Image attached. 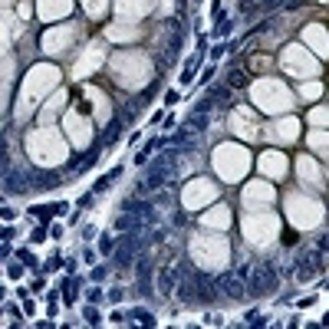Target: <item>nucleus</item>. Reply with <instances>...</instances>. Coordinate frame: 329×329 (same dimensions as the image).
<instances>
[{"instance_id": "nucleus-1", "label": "nucleus", "mask_w": 329, "mask_h": 329, "mask_svg": "<svg viewBox=\"0 0 329 329\" xmlns=\"http://www.w3.org/2000/svg\"><path fill=\"white\" fill-rule=\"evenodd\" d=\"M175 296L181 303H188V306H211L220 296V286H218V280L197 274L191 267H181V280H178Z\"/></svg>"}, {"instance_id": "nucleus-2", "label": "nucleus", "mask_w": 329, "mask_h": 329, "mask_svg": "<svg viewBox=\"0 0 329 329\" xmlns=\"http://www.w3.org/2000/svg\"><path fill=\"white\" fill-rule=\"evenodd\" d=\"M155 220V208L148 201H138V197H129L125 204H122V214L115 220V230H145V224H152Z\"/></svg>"}, {"instance_id": "nucleus-3", "label": "nucleus", "mask_w": 329, "mask_h": 329, "mask_svg": "<svg viewBox=\"0 0 329 329\" xmlns=\"http://www.w3.org/2000/svg\"><path fill=\"white\" fill-rule=\"evenodd\" d=\"M247 290H250L253 296H267L276 290V267H270V263H257V267H250V283H247Z\"/></svg>"}, {"instance_id": "nucleus-4", "label": "nucleus", "mask_w": 329, "mask_h": 329, "mask_svg": "<svg viewBox=\"0 0 329 329\" xmlns=\"http://www.w3.org/2000/svg\"><path fill=\"white\" fill-rule=\"evenodd\" d=\"M142 230H125V237H119V247H115V253H112V260H115V267H129L135 257H138V250H142Z\"/></svg>"}, {"instance_id": "nucleus-5", "label": "nucleus", "mask_w": 329, "mask_h": 329, "mask_svg": "<svg viewBox=\"0 0 329 329\" xmlns=\"http://www.w3.org/2000/svg\"><path fill=\"white\" fill-rule=\"evenodd\" d=\"M218 286L227 300H244V296H247V276H244L241 270H237V274H220Z\"/></svg>"}, {"instance_id": "nucleus-6", "label": "nucleus", "mask_w": 329, "mask_h": 329, "mask_svg": "<svg viewBox=\"0 0 329 329\" xmlns=\"http://www.w3.org/2000/svg\"><path fill=\"white\" fill-rule=\"evenodd\" d=\"M178 280H181V267H171V263H164L158 276H155V293L162 296H171L178 290Z\"/></svg>"}, {"instance_id": "nucleus-7", "label": "nucleus", "mask_w": 329, "mask_h": 329, "mask_svg": "<svg viewBox=\"0 0 329 329\" xmlns=\"http://www.w3.org/2000/svg\"><path fill=\"white\" fill-rule=\"evenodd\" d=\"M138 293L142 296L155 293V286H152V260H148V257H138Z\"/></svg>"}, {"instance_id": "nucleus-8", "label": "nucleus", "mask_w": 329, "mask_h": 329, "mask_svg": "<svg viewBox=\"0 0 329 329\" xmlns=\"http://www.w3.org/2000/svg\"><path fill=\"white\" fill-rule=\"evenodd\" d=\"M30 181H33V188H40V191H50V188L59 185V171H36Z\"/></svg>"}, {"instance_id": "nucleus-9", "label": "nucleus", "mask_w": 329, "mask_h": 329, "mask_svg": "<svg viewBox=\"0 0 329 329\" xmlns=\"http://www.w3.org/2000/svg\"><path fill=\"white\" fill-rule=\"evenodd\" d=\"M3 181H7V191H13V194H20V191H27V188H33V185H27V175H20V171H10L7 168V175H3Z\"/></svg>"}, {"instance_id": "nucleus-10", "label": "nucleus", "mask_w": 329, "mask_h": 329, "mask_svg": "<svg viewBox=\"0 0 329 329\" xmlns=\"http://www.w3.org/2000/svg\"><path fill=\"white\" fill-rule=\"evenodd\" d=\"M63 211H69L66 201H56V204H36V208H30V214H36L40 220H50L53 214H63Z\"/></svg>"}, {"instance_id": "nucleus-11", "label": "nucleus", "mask_w": 329, "mask_h": 329, "mask_svg": "<svg viewBox=\"0 0 329 329\" xmlns=\"http://www.w3.org/2000/svg\"><path fill=\"white\" fill-rule=\"evenodd\" d=\"M119 175H122V168H119V164H115L112 171H106V175H102V178H99V181H96V185H92V194H102V191H109V188H112V181H115V178H119Z\"/></svg>"}, {"instance_id": "nucleus-12", "label": "nucleus", "mask_w": 329, "mask_h": 329, "mask_svg": "<svg viewBox=\"0 0 329 329\" xmlns=\"http://www.w3.org/2000/svg\"><path fill=\"white\" fill-rule=\"evenodd\" d=\"M129 323H142V326H155V316H152V309H145V306H135L129 313Z\"/></svg>"}, {"instance_id": "nucleus-13", "label": "nucleus", "mask_w": 329, "mask_h": 329, "mask_svg": "<svg viewBox=\"0 0 329 329\" xmlns=\"http://www.w3.org/2000/svg\"><path fill=\"white\" fill-rule=\"evenodd\" d=\"M158 145H162V138H152V142L145 145V148H138V155H135V164H148V155H152Z\"/></svg>"}, {"instance_id": "nucleus-14", "label": "nucleus", "mask_w": 329, "mask_h": 329, "mask_svg": "<svg viewBox=\"0 0 329 329\" xmlns=\"http://www.w3.org/2000/svg\"><path fill=\"white\" fill-rule=\"evenodd\" d=\"M230 33V20L224 13H218V20H214V36H227Z\"/></svg>"}, {"instance_id": "nucleus-15", "label": "nucleus", "mask_w": 329, "mask_h": 329, "mask_svg": "<svg viewBox=\"0 0 329 329\" xmlns=\"http://www.w3.org/2000/svg\"><path fill=\"white\" fill-rule=\"evenodd\" d=\"M208 99H211V102H227V99H230V89L227 86H214L208 92Z\"/></svg>"}, {"instance_id": "nucleus-16", "label": "nucleus", "mask_w": 329, "mask_h": 329, "mask_svg": "<svg viewBox=\"0 0 329 329\" xmlns=\"http://www.w3.org/2000/svg\"><path fill=\"white\" fill-rule=\"evenodd\" d=\"M188 125H191L194 132H204V129H208V115H204V112H194V115L188 119Z\"/></svg>"}, {"instance_id": "nucleus-17", "label": "nucleus", "mask_w": 329, "mask_h": 329, "mask_svg": "<svg viewBox=\"0 0 329 329\" xmlns=\"http://www.w3.org/2000/svg\"><path fill=\"white\" fill-rule=\"evenodd\" d=\"M73 280H63V303L66 306H73V303H76V290H73Z\"/></svg>"}, {"instance_id": "nucleus-18", "label": "nucleus", "mask_w": 329, "mask_h": 329, "mask_svg": "<svg viewBox=\"0 0 329 329\" xmlns=\"http://www.w3.org/2000/svg\"><path fill=\"white\" fill-rule=\"evenodd\" d=\"M230 86L234 89H241V86H247V73H244V69H230Z\"/></svg>"}, {"instance_id": "nucleus-19", "label": "nucleus", "mask_w": 329, "mask_h": 329, "mask_svg": "<svg viewBox=\"0 0 329 329\" xmlns=\"http://www.w3.org/2000/svg\"><path fill=\"white\" fill-rule=\"evenodd\" d=\"M99 250H102V253H115V237L102 234V241H99Z\"/></svg>"}, {"instance_id": "nucleus-20", "label": "nucleus", "mask_w": 329, "mask_h": 329, "mask_svg": "<svg viewBox=\"0 0 329 329\" xmlns=\"http://www.w3.org/2000/svg\"><path fill=\"white\" fill-rule=\"evenodd\" d=\"M82 316H86V323H92V326H96L99 319H102V316H99V309H96V303H89V306H86V313H82Z\"/></svg>"}, {"instance_id": "nucleus-21", "label": "nucleus", "mask_w": 329, "mask_h": 329, "mask_svg": "<svg viewBox=\"0 0 329 329\" xmlns=\"http://www.w3.org/2000/svg\"><path fill=\"white\" fill-rule=\"evenodd\" d=\"M244 323H247V326H263V323H267V319H263L260 313H257V309H250V313H247V319H244Z\"/></svg>"}, {"instance_id": "nucleus-22", "label": "nucleus", "mask_w": 329, "mask_h": 329, "mask_svg": "<svg viewBox=\"0 0 329 329\" xmlns=\"http://www.w3.org/2000/svg\"><path fill=\"white\" fill-rule=\"evenodd\" d=\"M194 66H197V63H188L185 73H181V82H185V86H188V82H194Z\"/></svg>"}, {"instance_id": "nucleus-23", "label": "nucleus", "mask_w": 329, "mask_h": 329, "mask_svg": "<svg viewBox=\"0 0 329 329\" xmlns=\"http://www.w3.org/2000/svg\"><path fill=\"white\" fill-rule=\"evenodd\" d=\"M43 237H46V230H43V224H40V227H36V230L30 234V244H40Z\"/></svg>"}, {"instance_id": "nucleus-24", "label": "nucleus", "mask_w": 329, "mask_h": 329, "mask_svg": "<svg viewBox=\"0 0 329 329\" xmlns=\"http://www.w3.org/2000/svg\"><path fill=\"white\" fill-rule=\"evenodd\" d=\"M82 237H86V241H92V237H99V230L92 227V224H86V227H82Z\"/></svg>"}, {"instance_id": "nucleus-25", "label": "nucleus", "mask_w": 329, "mask_h": 329, "mask_svg": "<svg viewBox=\"0 0 329 329\" xmlns=\"http://www.w3.org/2000/svg\"><path fill=\"white\" fill-rule=\"evenodd\" d=\"M86 300L89 303H99V300H102V290H86Z\"/></svg>"}, {"instance_id": "nucleus-26", "label": "nucleus", "mask_w": 329, "mask_h": 329, "mask_svg": "<svg viewBox=\"0 0 329 329\" xmlns=\"http://www.w3.org/2000/svg\"><path fill=\"white\" fill-rule=\"evenodd\" d=\"M211 79H214V66H208V69H204V73H201V82H204V86H208Z\"/></svg>"}, {"instance_id": "nucleus-27", "label": "nucleus", "mask_w": 329, "mask_h": 329, "mask_svg": "<svg viewBox=\"0 0 329 329\" xmlns=\"http://www.w3.org/2000/svg\"><path fill=\"white\" fill-rule=\"evenodd\" d=\"M59 267H66L59 257H50V263H46V270H59Z\"/></svg>"}, {"instance_id": "nucleus-28", "label": "nucleus", "mask_w": 329, "mask_h": 329, "mask_svg": "<svg viewBox=\"0 0 329 329\" xmlns=\"http://www.w3.org/2000/svg\"><path fill=\"white\" fill-rule=\"evenodd\" d=\"M112 323H115V326H119V323H129V316H125V313H119V309H115V313H112Z\"/></svg>"}, {"instance_id": "nucleus-29", "label": "nucleus", "mask_w": 329, "mask_h": 329, "mask_svg": "<svg viewBox=\"0 0 329 329\" xmlns=\"http://www.w3.org/2000/svg\"><path fill=\"white\" fill-rule=\"evenodd\" d=\"M178 102V92H164V106H175Z\"/></svg>"}, {"instance_id": "nucleus-30", "label": "nucleus", "mask_w": 329, "mask_h": 329, "mask_svg": "<svg viewBox=\"0 0 329 329\" xmlns=\"http://www.w3.org/2000/svg\"><path fill=\"white\" fill-rule=\"evenodd\" d=\"M89 204H92V191H89V194H82V197H79V208H89Z\"/></svg>"}, {"instance_id": "nucleus-31", "label": "nucleus", "mask_w": 329, "mask_h": 329, "mask_svg": "<svg viewBox=\"0 0 329 329\" xmlns=\"http://www.w3.org/2000/svg\"><path fill=\"white\" fill-rule=\"evenodd\" d=\"M92 280H106V267H96V270H92Z\"/></svg>"}, {"instance_id": "nucleus-32", "label": "nucleus", "mask_w": 329, "mask_h": 329, "mask_svg": "<svg viewBox=\"0 0 329 329\" xmlns=\"http://www.w3.org/2000/svg\"><path fill=\"white\" fill-rule=\"evenodd\" d=\"M109 300H112V303H119V300H122V290H119V286H115V290H109Z\"/></svg>"}, {"instance_id": "nucleus-33", "label": "nucleus", "mask_w": 329, "mask_h": 329, "mask_svg": "<svg viewBox=\"0 0 329 329\" xmlns=\"http://www.w3.org/2000/svg\"><path fill=\"white\" fill-rule=\"evenodd\" d=\"M211 13H214V20H218V13H220V0H211Z\"/></svg>"}]
</instances>
